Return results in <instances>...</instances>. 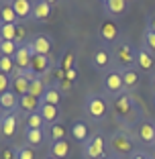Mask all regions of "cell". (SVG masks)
Segmentation results:
<instances>
[{
  "instance_id": "cell-24",
  "label": "cell",
  "mask_w": 155,
  "mask_h": 159,
  "mask_svg": "<svg viewBox=\"0 0 155 159\" xmlns=\"http://www.w3.org/2000/svg\"><path fill=\"white\" fill-rule=\"evenodd\" d=\"M39 114L43 116V120L47 122V125L59 122V118H61L59 106H53V104H41V106H39Z\"/></svg>"
},
{
  "instance_id": "cell-2",
  "label": "cell",
  "mask_w": 155,
  "mask_h": 159,
  "mask_svg": "<svg viewBox=\"0 0 155 159\" xmlns=\"http://www.w3.org/2000/svg\"><path fill=\"white\" fill-rule=\"evenodd\" d=\"M84 112H86V116H88L92 122L100 125V122H104L108 118V114H110V100H108L104 94H98V92L86 94Z\"/></svg>"
},
{
  "instance_id": "cell-38",
  "label": "cell",
  "mask_w": 155,
  "mask_h": 159,
  "mask_svg": "<svg viewBox=\"0 0 155 159\" xmlns=\"http://www.w3.org/2000/svg\"><path fill=\"white\" fill-rule=\"evenodd\" d=\"M10 84H12V75L0 74V96L6 92H10Z\"/></svg>"
},
{
  "instance_id": "cell-11",
  "label": "cell",
  "mask_w": 155,
  "mask_h": 159,
  "mask_svg": "<svg viewBox=\"0 0 155 159\" xmlns=\"http://www.w3.org/2000/svg\"><path fill=\"white\" fill-rule=\"evenodd\" d=\"M19 126V112H0V139L8 143Z\"/></svg>"
},
{
  "instance_id": "cell-9",
  "label": "cell",
  "mask_w": 155,
  "mask_h": 159,
  "mask_svg": "<svg viewBox=\"0 0 155 159\" xmlns=\"http://www.w3.org/2000/svg\"><path fill=\"white\" fill-rule=\"evenodd\" d=\"M135 141L143 143V145H155V120L149 116H145L133 131Z\"/></svg>"
},
{
  "instance_id": "cell-46",
  "label": "cell",
  "mask_w": 155,
  "mask_h": 159,
  "mask_svg": "<svg viewBox=\"0 0 155 159\" xmlns=\"http://www.w3.org/2000/svg\"><path fill=\"white\" fill-rule=\"evenodd\" d=\"M153 104H155V94H153Z\"/></svg>"
},
{
  "instance_id": "cell-27",
  "label": "cell",
  "mask_w": 155,
  "mask_h": 159,
  "mask_svg": "<svg viewBox=\"0 0 155 159\" xmlns=\"http://www.w3.org/2000/svg\"><path fill=\"white\" fill-rule=\"evenodd\" d=\"M0 108L2 112H19V96L10 90V92L0 96Z\"/></svg>"
},
{
  "instance_id": "cell-44",
  "label": "cell",
  "mask_w": 155,
  "mask_h": 159,
  "mask_svg": "<svg viewBox=\"0 0 155 159\" xmlns=\"http://www.w3.org/2000/svg\"><path fill=\"white\" fill-rule=\"evenodd\" d=\"M106 159H121V157H114V155H110V157H106Z\"/></svg>"
},
{
  "instance_id": "cell-5",
  "label": "cell",
  "mask_w": 155,
  "mask_h": 159,
  "mask_svg": "<svg viewBox=\"0 0 155 159\" xmlns=\"http://www.w3.org/2000/svg\"><path fill=\"white\" fill-rule=\"evenodd\" d=\"M82 153H84V159H106L108 157L106 155L108 153V141L104 137V133L96 131L82 145Z\"/></svg>"
},
{
  "instance_id": "cell-7",
  "label": "cell",
  "mask_w": 155,
  "mask_h": 159,
  "mask_svg": "<svg viewBox=\"0 0 155 159\" xmlns=\"http://www.w3.org/2000/svg\"><path fill=\"white\" fill-rule=\"evenodd\" d=\"M90 63H92V67H94L96 71H102V74L114 70L112 49H110V47H104V45H98L94 51H92V55H90Z\"/></svg>"
},
{
  "instance_id": "cell-36",
  "label": "cell",
  "mask_w": 155,
  "mask_h": 159,
  "mask_svg": "<svg viewBox=\"0 0 155 159\" xmlns=\"http://www.w3.org/2000/svg\"><path fill=\"white\" fill-rule=\"evenodd\" d=\"M16 49H19V45H16L14 41H2V39H0V55L14 57Z\"/></svg>"
},
{
  "instance_id": "cell-31",
  "label": "cell",
  "mask_w": 155,
  "mask_h": 159,
  "mask_svg": "<svg viewBox=\"0 0 155 159\" xmlns=\"http://www.w3.org/2000/svg\"><path fill=\"white\" fill-rule=\"evenodd\" d=\"M57 66H59L63 71L74 70V66H75V55H74V51H71V49H66V53H61V59H59V63H57Z\"/></svg>"
},
{
  "instance_id": "cell-28",
  "label": "cell",
  "mask_w": 155,
  "mask_h": 159,
  "mask_svg": "<svg viewBox=\"0 0 155 159\" xmlns=\"http://www.w3.org/2000/svg\"><path fill=\"white\" fill-rule=\"evenodd\" d=\"M0 23L21 25L19 19H16V14H14V10H12V6H10V2H2V4H0Z\"/></svg>"
},
{
  "instance_id": "cell-12",
  "label": "cell",
  "mask_w": 155,
  "mask_h": 159,
  "mask_svg": "<svg viewBox=\"0 0 155 159\" xmlns=\"http://www.w3.org/2000/svg\"><path fill=\"white\" fill-rule=\"evenodd\" d=\"M129 8H131V2H127V0H102V14L108 20L122 16Z\"/></svg>"
},
{
  "instance_id": "cell-37",
  "label": "cell",
  "mask_w": 155,
  "mask_h": 159,
  "mask_svg": "<svg viewBox=\"0 0 155 159\" xmlns=\"http://www.w3.org/2000/svg\"><path fill=\"white\" fill-rule=\"evenodd\" d=\"M16 159H37V151L33 147H29L27 143L19 147V153H16Z\"/></svg>"
},
{
  "instance_id": "cell-39",
  "label": "cell",
  "mask_w": 155,
  "mask_h": 159,
  "mask_svg": "<svg viewBox=\"0 0 155 159\" xmlns=\"http://www.w3.org/2000/svg\"><path fill=\"white\" fill-rule=\"evenodd\" d=\"M55 86H57V88H59L63 94H70L71 88H74V82H70V80H63V82H59V84H55Z\"/></svg>"
},
{
  "instance_id": "cell-47",
  "label": "cell",
  "mask_w": 155,
  "mask_h": 159,
  "mask_svg": "<svg viewBox=\"0 0 155 159\" xmlns=\"http://www.w3.org/2000/svg\"><path fill=\"white\" fill-rule=\"evenodd\" d=\"M0 112H2V108H0Z\"/></svg>"
},
{
  "instance_id": "cell-48",
  "label": "cell",
  "mask_w": 155,
  "mask_h": 159,
  "mask_svg": "<svg viewBox=\"0 0 155 159\" xmlns=\"http://www.w3.org/2000/svg\"><path fill=\"white\" fill-rule=\"evenodd\" d=\"M153 159H155V155H153Z\"/></svg>"
},
{
  "instance_id": "cell-41",
  "label": "cell",
  "mask_w": 155,
  "mask_h": 159,
  "mask_svg": "<svg viewBox=\"0 0 155 159\" xmlns=\"http://www.w3.org/2000/svg\"><path fill=\"white\" fill-rule=\"evenodd\" d=\"M75 78H78V71H75V67H74V70H70V71H66V80L75 82Z\"/></svg>"
},
{
  "instance_id": "cell-30",
  "label": "cell",
  "mask_w": 155,
  "mask_h": 159,
  "mask_svg": "<svg viewBox=\"0 0 155 159\" xmlns=\"http://www.w3.org/2000/svg\"><path fill=\"white\" fill-rule=\"evenodd\" d=\"M25 129L45 131V129H47V122L43 120V116L39 114V110H37V112H33V114H29V116H27V125H25Z\"/></svg>"
},
{
  "instance_id": "cell-23",
  "label": "cell",
  "mask_w": 155,
  "mask_h": 159,
  "mask_svg": "<svg viewBox=\"0 0 155 159\" xmlns=\"http://www.w3.org/2000/svg\"><path fill=\"white\" fill-rule=\"evenodd\" d=\"M25 141H27L29 147H43L45 145V141H47V133L45 131H35V129H25Z\"/></svg>"
},
{
  "instance_id": "cell-15",
  "label": "cell",
  "mask_w": 155,
  "mask_h": 159,
  "mask_svg": "<svg viewBox=\"0 0 155 159\" xmlns=\"http://www.w3.org/2000/svg\"><path fill=\"white\" fill-rule=\"evenodd\" d=\"M137 70L139 71H145V74H155V55L145 49V47H139L137 49Z\"/></svg>"
},
{
  "instance_id": "cell-18",
  "label": "cell",
  "mask_w": 155,
  "mask_h": 159,
  "mask_svg": "<svg viewBox=\"0 0 155 159\" xmlns=\"http://www.w3.org/2000/svg\"><path fill=\"white\" fill-rule=\"evenodd\" d=\"M10 6H12V10H14V14H16L19 23L29 20V19H31V14H33V2H29V0H12Z\"/></svg>"
},
{
  "instance_id": "cell-40",
  "label": "cell",
  "mask_w": 155,
  "mask_h": 159,
  "mask_svg": "<svg viewBox=\"0 0 155 159\" xmlns=\"http://www.w3.org/2000/svg\"><path fill=\"white\" fill-rule=\"evenodd\" d=\"M129 159H153V157H151L149 153H145V151H141V149H135Z\"/></svg>"
},
{
  "instance_id": "cell-1",
  "label": "cell",
  "mask_w": 155,
  "mask_h": 159,
  "mask_svg": "<svg viewBox=\"0 0 155 159\" xmlns=\"http://www.w3.org/2000/svg\"><path fill=\"white\" fill-rule=\"evenodd\" d=\"M110 112H112L114 120L121 125V129L131 131V133L135 131V126L145 118L141 104L133 96V92H122L121 96L110 100Z\"/></svg>"
},
{
  "instance_id": "cell-3",
  "label": "cell",
  "mask_w": 155,
  "mask_h": 159,
  "mask_svg": "<svg viewBox=\"0 0 155 159\" xmlns=\"http://www.w3.org/2000/svg\"><path fill=\"white\" fill-rule=\"evenodd\" d=\"M108 149L114 157H131V153L135 151V137L131 131L125 129H116L112 131V135L108 137Z\"/></svg>"
},
{
  "instance_id": "cell-4",
  "label": "cell",
  "mask_w": 155,
  "mask_h": 159,
  "mask_svg": "<svg viewBox=\"0 0 155 159\" xmlns=\"http://www.w3.org/2000/svg\"><path fill=\"white\" fill-rule=\"evenodd\" d=\"M112 57H114L116 70H121V71L137 67V49L131 45V41L121 39L116 45H112Z\"/></svg>"
},
{
  "instance_id": "cell-22",
  "label": "cell",
  "mask_w": 155,
  "mask_h": 159,
  "mask_svg": "<svg viewBox=\"0 0 155 159\" xmlns=\"http://www.w3.org/2000/svg\"><path fill=\"white\" fill-rule=\"evenodd\" d=\"M29 86H31V80H29L25 74H19V71H16V74L12 75L10 90H12V92L16 94L19 98H21V96H25V94H29Z\"/></svg>"
},
{
  "instance_id": "cell-6",
  "label": "cell",
  "mask_w": 155,
  "mask_h": 159,
  "mask_svg": "<svg viewBox=\"0 0 155 159\" xmlns=\"http://www.w3.org/2000/svg\"><path fill=\"white\" fill-rule=\"evenodd\" d=\"M102 90L108 98L112 100L116 96H121L125 92V84H122V71L121 70H110L106 74H102Z\"/></svg>"
},
{
  "instance_id": "cell-25",
  "label": "cell",
  "mask_w": 155,
  "mask_h": 159,
  "mask_svg": "<svg viewBox=\"0 0 155 159\" xmlns=\"http://www.w3.org/2000/svg\"><path fill=\"white\" fill-rule=\"evenodd\" d=\"M61 100H63V92H61L55 84H49L47 90H45V94H43V98H41V104H53V106H59Z\"/></svg>"
},
{
  "instance_id": "cell-19",
  "label": "cell",
  "mask_w": 155,
  "mask_h": 159,
  "mask_svg": "<svg viewBox=\"0 0 155 159\" xmlns=\"http://www.w3.org/2000/svg\"><path fill=\"white\" fill-rule=\"evenodd\" d=\"M39 106H41V100L35 98V96H31V94H25V96H21V98H19V112L25 114V116L37 112Z\"/></svg>"
},
{
  "instance_id": "cell-33",
  "label": "cell",
  "mask_w": 155,
  "mask_h": 159,
  "mask_svg": "<svg viewBox=\"0 0 155 159\" xmlns=\"http://www.w3.org/2000/svg\"><path fill=\"white\" fill-rule=\"evenodd\" d=\"M16 27H19V25L0 23V39H2V41H14V39H16Z\"/></svg>"
},
{
  "instance_id": "cell-17",
  "label": "cell",
  "mask_w": 155,
  "mask_h": 159,
  "mask_svg": "<svg viewBox=\"0 0 155 159\" xmlns=\"http://www.w3.org/2000/svg\"><path fill=\"white\" fill-rule=\"evenodd\" d=\"M14 66H16V71H27L31 70V61H33V53L29 51V45H19L16 53H14Z\"/></svg>"
},
{
  "instance_id": "cell-20",
  "label": "cell",
  "mask_w": 155,
  "mask_h": 159,
  "mask_svg": "<svg viewBox=\"0 0 155 159\" xmlns=\"http://www.w3.org/2000/svg\"><path fill=\"white\" fill-rule=\"evenodd\" d=\"M122 84H125V92H135L141 84V71L133 67V70L122 71Z\"/></svg>"
},
{
  "instance_id": "cell-42",
  "label": "cell",
  "mask_w": 155,
  "mask_h": 159,
  "mask_svg": "<svg viewBox=\"0 0 155 159\" xmlns=\"http://www.w3.org/2000/svg\"><path fill=\"white\" fill-rule=\"evenodd\" d=\"M147 29H151V31H155V12L151 14L149 19H147Z\"/></svg>"
},
{
  "instance_id": "cell-13",
  "label": "cell",
  "mask_w": 155,
  "mask_h": 159,
  "mask_svg": "<svg viewBox=\"0 0 155 159\" xmlns=\"http://www.w3.org/2000/svg\"><path fill=\"white\" fill-rule=\"evenodd\" d=\"M53 70H55V63H53L51 55H35L31 61V71L37 78H45V75L53 74Z\"/></svg>"
},
{
  "instance_id": "cell-45",
  "label": "cell",
  "mask_w": 155,
  "mask_h": 159,
  "mask_svg": "<svg viewBox=\"0 0 155 159\" xmlns=\"http://www.w3.org/2000/svg\"><path fill=\"white\" fill-rule=\"evenodd\" d=\"M43 159H53V157H51V155H47V157H43Z\"/></svg>"
},
{
  "instance_id": "cell-43",
  "label": "cell",
  "mask_w": 155,
  "mask_h": 159,
  "mask_svg": "<svg viewBox=\"0 0 155 159\" xmlns=\"http://www.w3.org/2000/svg\"><path fill=\"white\" fill-rule=\"evenodd\" d=\"M151 88H153V94H155V74L151 75Z\"/></svg>"
},
{
  "instance_id": "cell-34",
  "label": "cell",
  "mask_w": 155,
  "mask_h": 159,
  "mask_svg": "<svg viewBox=\"0 0 155 159\" xmlns=\"http://www.w3.org/2000/svg\"><path fill=\"white\" fill-rule=\"evenodd\" d=\"M141 45L145 47V49H149V51L155 55V31H151V29L145 27V31H143V39H141Z\"/></svg>"
},
{
  "instance_id": "cell-16",
  "label": "cell",
  "mask_w": 155,
  "mask_h": 159,
  "mask_svg": "<svg viewBox=\"0 0 155 159\" xmlns=\"http://www.w3.org/2000/svg\"><path fill=\"white\" fill-rule=\"evenodd\" d=\"M53 14V4L49 0H35L33 2V14H31V20L35 23H45Z\"/></svg>"
},
{
  "instance_id": "cell-26",
  "label": "cell",
  "mask_w": 155,
  "mask_h": 159,
  "mask_svg": "<svg viewBox=\"0 0 155 159\" xmlns=\"http://www.w3.org/2000/svg\"><path fill=\"white\" fill-rule=\"evenodd\" d=\"M67 131H70V129H66V125H63V122H53V125H47V129H45L47 139L51 141V143L63 141V139H66V135H67Z\"/></svg>"
},
{
  "instance_id": "cell-14",
  "label": "cell",
  "mask_w": 155,
  "mask_h": 159,
  "mask_svg": "<svg viewBox=\"0 0 155 159\" xmlns=\"http://www.w3.org/2000/svg\"><path fill=\"white\" fill-rule=\"evenodd\" d=\"M92 135H94V133H92V126H90L86 120H82V118L71 120V125H70V137L74 141H78V143H82V145H84V143Z\"/></svg>"
},
{
  "instance_id": "cell-8",
  "label": "cell",
  "mask_w": 155,
  "mask_h": 159,
  "mask_svg": "<svg viewBox=\"0 0 155 159\" xmlns=\"http://www.w3.org/2000/svg\"><path fill=\"white\" fill-rule=\"evenodd\" d=\"M29 51L35 55H51L53 51V37L47 33H35L31 35V39L27 41Z\"/></svg>"
},
{
  "instance_id": "cell-29",
  "label": "cell",
  "mask_w": 155,
  "mask_h": 159,
  "mask_svg": "<svg viewBox=\"0 0 155 159\" xmlns=\"http://www.w3.org/2000/svg\"><path fill=\"white\" fill-rule=\"evenodd\" d=\"M47 86H49V84L45 82V78H35L33 82H31V86H29V94L41 100L43 94H45V90H47Z\"/></svg>"
},
{
  "instance_id": "cell-10",
  "label": "cell",
  "mask_w": 155,
  "mask_h": 159,
  "mask_svg": "<svg viewBox=\"0 0 155 159\" xmlns=\"http://www.w3.org/2000/svg\"><path fill=\"white\" fill-rule=\"evenodd\" d=\"M98 39H100V43H102L104 47L116 45V43L121 41V29H118V25L114 23V20H108L106 19L98 27Z\"/></svg>"
},
{
  "instance_id": "cell-21",
  "label": "cell",
  "mask_w": 155,
  "mask_h": 159,
  "mask_svg": "<svg viewBox=\"0 0 155 159\" xmlns=\"http://www.w3.org/2000/svg\"><path fill=\"white\" fill-rule=\"evenodd\" d=\"M49 155L53 159H70V155H71L70 141L63 139V141H57V143H51L49 145Z\"/></svg>"
},
{
  "instance_id": "cell-35",
  "label": "cell",
  "mask_w": 155,
  "mask_h": 159,
  "mask_svg": "<svg viewBox=\"0 0 155 159\" xmlns=\"http://www.w3.org/2000/svg\"><path fill=\"white\" fill-rule=\"evenodd\" d=\"M19 147L10 145V143H0V159H16Z\"/></svg>"
},
{
  "instance_id": "cell-32",
  "label": "cell",
  "mask_w": 155,
  "mask_h": 159,
  "mask_svg": "<svg viewBox=\"0 0 155 159\" xmlns=\"http://www.w3.org/2000/svg\"><path fill=\"white\" fill-rule=\"evenodd\" d=\"M0 74H6V75H14L16 74V66H14L12 57L0 55Z\"/></svg>"
}]
</instances>
